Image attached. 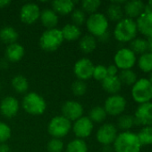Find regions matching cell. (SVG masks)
I'll list each match as a JSON object with an SVG mask.
<instances>
[{
	"mask_svg": "<svg viewBox=\"0 0 152 152\" xmlns=\"http://www.w3.org/2000/svg\"><path fill=\"white\" fill-rule=\"evenodd\" d=\"M113 147L115 152H140L142 145L136 134L126 131L117 134Z\"/></svg>",
	"mask_w": 152,
	"mask_h": 152,
	"instance_id": "1",
	"label": "cell"
},
{
	"mask_svg": "<svg viewBox=\"0 0 152 152\" xmlns=\"http://www.w3.org/2000/svg\"><path fill=\"white\" fill-rule=\"evenodd\" d=\"M137 32V25L133 19L123 18L115 27L114 37L117 41L126 43L133 41L135 38Z\"/></svg>",
	"mask_w": 152,
	"mask_h": 152,
	"instance_id": "2",
	"label": "cell"
},
{
	"mask_svg": "<svg viewBox=\"0 0 152 152\" xmlns=\"http://www.w3.org/2000/svg\"><path fill=\"white\" fill-rule=\"evenodd\" d=\"M22 106L28 114L32 116L42 115L47 109L45 99L35 92H30L24 95Z\"/></svg>",
	"mask_w": 152,
	"mask_h": 152,
	"instance_id": "3",
	"label": "cell"
},
{
	"mask_svg": "<svg viewBox=\"0 0 152 152\" xmlns=\"http://www.w3.org/2000/svg\"><path fill=\"white\" fill-rule=\"evenodd\" d=\"M64 42L61 29L56 28L46 29L39 37V46L46 52L56 51Z\"/></svg>",
	"mask_w": 152,
	"mask_h": 152,
	"instance_id": "4",
	"label": "cell"
},
{
	"mask_svg": "<svg viewBox=\"0 0 152 152\" xmlns=\"http://www.w3.org/2000/svg\"><path fill=\"white\" fill-rule=\"evenodd\" d=\"M86 27L89 34L95 37H99L108 32V20L105 14L101 12H95L87 18Z\"/></svg>",
	"mask_w": 152,
	"mask_h": 152,
	"instance_id": "5",
	"label": "cell"
},
{
	"mask_svg": "<svg viewBox=\"0 0 152 152\" xmlns=\"http://www.w3.org/2000/svg\"><path fill=\"white\" fill-rule=\"evenodd\" d=\"M72 129V122L65 117L56 116L47 125V132L52 138L61 139L66 136Z\"/></svg>",
	"mask_w": 152,
	"mask_h": 152,
	"instance_id": "6",
	"label": "cell"
},
{
	"mask_svg": "<svg viewBox=\"0 0 152 152\" xmlns=\"http://www.w3.org/2000/svg\"><path fill=\"white\" fill-rule=\"evenodd\" d=\"M132 97L140 104L152 100V85L148 78H141L135 82L132 88Z\"/></svg>",
	"mask_w": 152,
	"mask_h": 152,
	"instance_id": "7",
	"label": "cell"
},
{
	"mask_svg": "<svg viewBox=\"0 0 152 152\" xmlns=\"http://www.w3.org/2000/svg\"><path fill=\"white\" fill-rule=\"evenodd\" d=\"M115 65L121 70L131 69L136 62V55L130 48L119 49L114 56Z\"/></svg>",
	"mask_w": 152,
	"mask_h": 152,
	"instance_id": "8",
	"label": "cell"
},
{
	"mask_svg": "<svg viewBox=\"0 0 152 152\" xmlns=\"http://www.w3.org/2000/svg\"><path fill=\"white\" fill-rule=\"evenodd\" d=\"M108 115L110 116H119L121 115L126 108V100L125 97L119 94H113L107 98L103 107Z\"/></svg>",
	"mask_w": 152,
	"mask_h": 152,
	"instance_id": "9",
	"label": "cell"
},
{
	"mask_svg": "<svg viewBox=\"0 0 152 152\" xmlns=\"http://www.w3.org/2000/svg\"><path fill=\"white\" fill-rule=\"evenodd\" d=\"M117 128L113 124H104L102 125L96 134L97 141L103 146H110L114 143L117 136Z\"/></svg>",
	"mask_w": 152,
	"mask_h": 152,
	"instance_id": "10",
	"label": "cell"
},
{
	"mask_svg": "<svg viewBox=\"0 0 152 152\" xmlns=\"http://www.w3.org/2000/svg\"><path fill=\"white\" fill-rule=\"evenodd\" d=\"M93 62L87 58H82L78 60L73 66V73L77 79L86 81L92 77L94 70Z\"/></svg>",
	"mask_w": 152,
	"mask_h": 152,
	"instance_id": "11",
	"label": "cell"
},
{
	"mask_svg": "<svg viewBox=\"0 0 152 152\" xmlns=\"http://www.w3.org/2000/svg\"><path fill=\"white\" fill-rule=\"evenodd\" d=\"M39 6L35 3H27L23 4L20 10V20L22 23L30 25L39 20L40 16Z\"/></svg>",
	"mask_w": 152,
	"mask_h": 152,
	"instance_id": "12",
	"label": "cell"
},
{
	"mask_svg": "<svg viewBox=\"0 0 152 152\" xmlns=\"http://www.w3.org/2000/svg\"><path fill=\"white\" fill-rule=\"evenodd\" d=\"M94 124L89 118V117L82 116L76 121H74L72 128L74 135L77 139H85L88 138L93 131Z\"/></svg>",
	"mask_w": 152,
	"mask_h": 152,
	"instance_id": "13",
	"label": "cell"
},
{
	"mask_svg": "<svg viewBox=\"0 0 152 152\" xmlns=\"http://www.w3.org/2000/svg\"><path fill=\"white\" fill-rule=\"evenodd\" d=\"M62 116L69 121H76L83 116V107L76 101H67L62 106Z\"/></svg>",
	"mask_w": 152,
	"mask_h": 152,
	"instance_id": "14",
	"label": "cell"
},
{
	"mask_svg": "<svg viewBox=\"0 0 152 152\" xmlns=\"http://www.w3.org/2000/svg\"><path fill=\"white\" fill-rule=\"evenodd\" d=\"M133 118L135 125L152 126V102L140 104Z\"/></svg>",
	"mask_w": 152,
	"mask_h": 152,
	"instance_id": "15",
	"label": "cell"
},
{
	"mask_svg": "<svg viewBox=\"0 0 152 152\" xmlns=\"http://www.w3.org/2000/svg\"><path fill=\"white\" fill-rule=\"evenodd\" d=\"M137 29L142 35L150 37L152 36V10L146 4L144 12L137 18L135 21Z\"/></svg>",
	"mask_w": 152,
	"mask_h": 152,
	"instance_id": "16",
	"label": "cell"
},
{
	"mask_svg": "<svg viewBox=\"0 0 152 152\" xmlns=\"http://www.w3.org/2000/svg\"><path fill=\"white\" fill-rule=\"evenodd\" d=\"M19 102L13 96H6L0 102V113L6 118L15 117L19 111Z\"/></svg>",
	"mask_w": 152,
	"mask_h": 152,
	"instance_id": "17",
	"label": "cell"
},
{
	"mask_svg": "<svg viewBox=\"0 0 152 152\" xmlns=\"http://www.w3.org/2000/svg\"><path fill=\"white\" fill-rule=\"evenodd\" d=\"M145 4L141 0L126 1L124 5V13L127 15V18L133 19L138 18L145 10Z\"/></svg>",
	"mask_w": 152,
	"mask_h": 152,
	"instance_id": "18",
	"label": "cell"
},
{
	"mask_svg": "<svg viewBox=\"0 0 152 152\" xmlns=\"http://www.w3.org/2000/svg\"><path fill=\"white\" fill-rule=\"evenodd\" d=\"M24 53V47L19 43H14L6 46L4 55L7 61L11 62H17L23 58Z\"/></svg>",
	"mask_w": 152,
	"mask_h": 152,
	"instance_id": "19",
	"label": "cell"
},
{
	"mask_svg": "<svg viewBox=\"0 0 152 152\" xmlns=\"http://www.w3.org/2000/svg\"><path fill=\"white\" fill-rule=\"evenodd\" d=\"M39 20L47 29L55 28L58 24V15L52 9H45L40 12Z\"/></svg>",
	"mask_w": 152,
	"mask_h": 152,
	"instance_id": "20",
	"label": "cell"
},
{
	"mask_svg": "<svg viewBox=\"0 0 152 152\" xmlns=\"http://www.w3.org/2000/svg\"><path fill=\"white\" fill-rule=\"evenodd\" d=\"M52 10L58 15L71 14L74 10V2L70 0H56L51 3Z\"/></svg>",
	"mask_w": 152,
	"mask_h": 152,
	"instance_id": "21",
	"label": "cell"
},
{
	"mask_svg": "<svg viewBox=\"0 0 152 152\" xmlns=\"http://www.w3.org/2000/svg\"><path fill=\"white\" fill-rule=\"evenodd\" d=\"M102 88L111 95L117 94V93L122 88V83L118 77V76L109 77L108 76L102 82H101Z\"/></svg>",
	"mask_w": 152,
	"mask_h": 152,
	"instance_id": "22",
	"label": "cell"
},
{
	"mask_svg": "<svg viewBox=\"0 0 152 152\" xmlns=\"http://www.w3.org/2000/svg\"><path fill=\"white\" fill-rule=\"evenodd\" d=\"M19 34L13 27L5 26L0 29V41L6 45L17 43Z\"/></svg>",
	"mask_w": 152,
	"mask_h": 152,
	"instance_id": "23",
	"label": "cell"
},
{
	"mask_svg": "<svg viewBox=\"0 0 152 152\" xmlns=\"http://www.w3.org/2000/svg\"><path fill=\"white\" fill-rule=\"evenodd\" d=\"M64 40L67 41H75L81 37V29L80 27L73 24V23H68L65 25L62 29H61Z\"/></svg>",
	"mask_w": 152,
	"mask_h": 152,
	"instance_id": "24",
	"label": "cell"
},
{
	"mask_svg": "<svg viewBox=\"0 0 152 152\" xmlns=\"http://www.w3.org/2000/svg\"><path fill=\"white\" fill-rule=\"evenodd\" d=\"M79 47L84 53H90L97 47V39L90 34H86L80 37Z\"/></svg>",
	"mask_w": 152,
	"mask_h": 152,
	"instance_id": "25",
	"label": "cell"
},
{
	"mask_svg": "<svg viewBox=\"0 0 152 152\" xmlns=\"http://www.w3.org/2000/svg\"><path fill=\"white\" fill-rule=\"evenodd\" d=\"M13 89L18 94H25L29 89V82L22 75L14 76L11 82Z\"/></svg>",
	"mask_w": 152,
	"mask_h": 152,
	"instance_id": "26",
	"label": "cell"
},
{
	"mask_svg": "<svg viewBox=\"0 0 152 152\" xmlns=\"http://www.w3.org/2000/svg\"><path fill=\"white\" fill-rule=\"evenodd\" d=\"M108 20L109 19L112 21H119L124 17V10L121 5L111 3L107 8V16Z\"/></svg>",
	"mask_w": 152,
	"mask_h": 152,
	"instance_id": "27",
	"label": "cell"
},
{
	"mask_svg": "<svg viewBox=\"0 0 152 152\" xmlns=\"http://www.w3.org/2000/svg\"><path fill=\"white\" fill-rule=\"evenodd\" d=\"M107 112L105 109L101 106H96L92 108L89 114V118L92 121V123H102L107 118Z\"/></svg>",
	"mask_w": 152,
	"mask_h": 152,
	"instance_id": "28",
	"label": "cell"
},
{
	"mask_svg": "<svg viewBox=\"0 0 152 152\" xmlns=\"http://www.w3.org/2000/svg\"><path fill=\"white\" fill-rule=\"evenodd\" d=\"M138 67L145 73H151L152 71V53L147 52L142 54L138 60Z\"/></svg>",
	"mask_w": 152,
	"mask_h": 152,
	"instance_id": "29",
	"label": "cell"
},
{
	"mask_svg": "<svg viewBox=\"0 0 152 152\" xmlns=\"http://www.w3.org/2000/svg\"><path fill=\"white\" fill-rule=\"evenodd\" d=\"M130 49L134 53L143 54L147 53V50L149 49L148 41L143 38H134L130 43Z\"/></svg>",
	"mask_w": 152,
	"mask_h": 152,
	"instance_id": "30",
	"label": "cell"
},
{
	"mask_svg": "<svg viewBox=\"0 0 152 152\" xmlns=\"http://www.w3.org/2000/svg\"><path fill=\"white\" fill-rule=\"evenodd\" d=\"M118 77L122 83V85H126V86H133L135 82L137 81V75L136 73L132 70V69H125L121 70Z\"/></svg>",
	"mask_w": 152,
	"mask_h": 152,
	"instance_id": "31",
	"label": "cell"
},
{
	"mask_svg": "<svg viewBox=\"0 0 152 152\" xmlns=\"http://www.w3.org/2000/svg\"><path fill=\"white\" fill-rule=\"evenodd\" d=\"M65 152H88V145L84 140L76 138L67 144Z\"/></svg>",
	"mask_w": 152,
	"mask_h": 152,
	"instance_id": "32",
	"label": "cell"
},
{
	"mask_svg": "<svg viewBox=\"0 0 152 152\" xmlns=\"http://www.w3.org/2000/svg\"><path fill=\"white\" fill-rule=\"evenodd\" d=\"M134 125V118L132 115H122L119 117L117 120V126L119 129L123 130L124 132L129 131Z\"/></svg>",
	"mask_w": 152,
	"mask_h": 152,
	"instance_id": "33",
	"label": "cell"
},
{
	"mask_svg": "<svg viewBox=\"0 0 152 152\" xmlns=\"http://www.w3.org/2000/svg\"><path fill=\"white\" fill-rule=\"evenodd\" d=\"M140 143L143 145H152V126H144L138 134Z\"/></svg>",
	"mask_w": 152,
	"mask_h": 152,
	"instance_id": "34",
	"label": "cell"
},
{
	"mask_svg": "<svg viewBox=\"0 0 152 152\" xmlns=\"http://www.w3.org/2000/svg\"><path fill=\"white\" fill-rule=\"evenodd\" d=\"M82 5V10L85 13H95L97 12L98 9L101 5V2L99 0H83L81 3Z\"/></svg>",
	"mask_w": 152,
	"mask_h": 152,
	"instance_id": "35",
	"label": "cell"
},
{
	"mask_svg": "<svg viewBox=\"0 0 152 152\" xmlns=\"http://www.w3.org/2000/svg\"><path fill=\"white\" fill-rule=\"evenodd\" d=\"M87 89H88V86L85 81L79 80V79L75 80L71 86V90L75 96L84 95L87 92Z\"/></svg>",
	"mask_w": 152,
	"mask_h": 152,
	"instance_id": "36",
	"label": "cell"
},
{
	"mask_svg": "<svg viewBox=\"0 0 152 152\" xmlns=\"http://www.w3.org/2000/svg\"><path fill=\"white\" fill-rule=\"evenodd\" d=\"M71 20L73 21V24L79 27L86 22V13L82 9H74L71 13Z\"/></svg>",
	"mask_w": 152,
	"mask_h": 152,
	"instance_id": "37",
	"label": "cell"
},
{
	"mask_svg": "<svg viewBox=\"0 0 152 152\" xmlns=\"http://www.w3.org/2000/svg\"><path fill=\"white\" fill-rule=\"evenodd\" d=\"M64 142L61 139L52 138L47 144V150L48 152H63Z\"/></svg>",
	"mask_w": 152,
	"mask_h": 152,
	"instance_id": "38",
	"label": "cell"
},
{
	"mask_svg": "<svg viewBox=\"0 0 152 152\" xmlns=\"http://www.w3.org/2000/svg\"><path fill=\"white\" fill-rule=\"evenodd\" d=\"M108 77V71H107V67L103 65H97L94 67L92 77L97 80L102 82L106 77Z\"/></svg>",
	"mask_w": 152,
	"mask_h": 152,
	"instance_id": "39",
	"label": "cell"
},
{
	"mask_svg": "<svg viewBox=\"0 0 152 152\" xmlns=\"http://www.w3.org/2000/svg\"><path fill=\"white\" fill-rule=\"evenodd\" d=\"M11 135L12 131L10 126L7 124L0 121V144L5 143L11 138Z\"/></svg>",
	"mask_w": 152,
	"mask_h": 152,
	"instance_id": "40",
	"label": "cell"
},
{
	"mask_svg": "<svg viewBox=\"0 0 152 152\" xmlns=\"http://www.w3.org/2000/svg\"><path fill=\"white\" fill-rule=\"evenodd\" d=\"M107 71H108V76L115 77V76H117L118 68L115 64H112V65H109L108 67H107Z\"/></svg>",
	"mask_w": 152,
	"mask_h": 152,
	"instance_id": "41",
	"label": "cell"
},
{
	"mask_svg": "<svg viewBox=\"0 0 152 152\" xmlns=\"http://www.w3.org/2000/svg\"><path fill=\"white\" fill-rule=\"evenodd\" d=\"M0 152H10V147L6 143L0 144Z\"/></svg>",
	"mask_w": 152,
	"mask_h": 152,
	"instance_id": "42",
	"label": "cell"
},
{
	"mask_svg": "<svg viewBox=\"0 0 152 152\" xmlns=\"http://www.w3.org/2000/svg\"><path fill=\"white\" fill-rule=\"evenodd\" d=\"M108 38H109V33H108V32L105 33L104 35H102L101 37H99V39L100 41H102V42H107Z\"/></svg>",
	"mask_w": 152,
	"mask_h": 152,
	"instance_id": "43",
	"label": "cell"
},
{
	"mask_svg": "<svg viewBox=\"0 0 152 152\" xmlns=\"http://www.w3.org/2000/svg\"><path fill=\"white\" fill-rule=\"evenodd\" d=\"M10 4H11L10 1H7V0H0V8L7 7Z\"/></svg>",
	"mask_w": 152,
	"mask_h": 152,
	"instance_id": "44",
	"label": "cell"
},
{
	"mask_svg": "<svg viewBox=\"0 0 152 152\" xmlns=\"http://www.w3.org/2000/svg\"><path fill=\"white\" fill-rule=\"evenodd\" d=\"M148 45H149V50H150V52L152 53V36L151 37H148Z\"/></svg>",
	"mask_w": 152,
	"mask_h": 152,
	"instance_id": "45",
	"label": "cell"
},
{
	"mask_svg": "<svg viewBox=\"0 0 152 152\" xmlns=\"http://www.w3.org/2000/svg\"><path fill=\"white\" fill-rule=\"evenodd\" d=\"M112 149L110 148V146H104V151L103 152H111Z\"/></svg>",
	"mask_w": 152,
	"mask_h": 152,
	"instance_id": "46",
	"label": "cell"
},
{
	"mask_svg": "<svg viewBox=\"0 0 152 152\" xmlns=\"http://www.w3.org/2000/svg\"><path fill=\"white\" fill-rule=\"evenodd\" d=\"M148 80L150 81V83L152 85V71L150 73V76H149V78H148Z\"/></svg>",
	"mask_w": 152,
	"mask_h": 152,
	"instance_id": "47",
	"label": "cell"
},
{
	"mask_svg": "<svg viewBox=\"0 0 152 152\" xmlns=\"http://www.w3.org/2000/svg\"><path fill=\"white\" fill-rule=\"evenodd\" d=\"M147 5H148V6H149V7H150V8L152 10V0H151V1H149V2H148Z\"/></svg>",
	"mask_w": 152,
	"mask_h": 152,
	"instance_id": "48",
	"label": "cell"
}]
</instances>
